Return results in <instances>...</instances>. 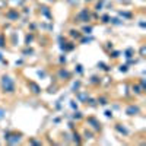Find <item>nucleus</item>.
Here are the masks:
<instances>
[{"label":"nucleus","mask_w":146,"mask_h":146,"mask_svg":"<svg viewBox=\"0 0 146 146\" xmlns=\"http://www.w3.org/2000/svg\"><path fill=\"white\" fill-rule=\"evenodd\" d=\"M3 89H5V92H12L13 91V82H12V79L9 76L3 78Z\"/></svg>","instance_id":"obj_1"},{"label":"nucleus","mask_w":146,"mask_h":146,"mask_svg":"<svg viewBox=\"0 0 146 146\" xmlns=\"http://www.w3.org/2000/svg\"><path fill=\"white\" fill-rule=\"evenodd\" d=\"M137 111H139V110H137V108H133V107H131V108H129V110H127V113H129V114H130V115H131V113H137Z\"/></svg>","instance_id":"obj_2"},{"label":"nucleus","mask_w":146,"mask_h":146,"mask_svg":"<svg viewBox=\"0 0 146 146\" xmlns=\"http://www.w3.org/2000/svg\"><path fill=\"white\" fill-rule=\"evenodd\" d=\"M3 117V111H2V110H0V118H2Z\"/></svg>","instance_id":"obj_3"}]
</instances>
